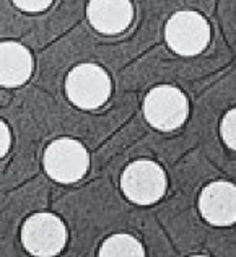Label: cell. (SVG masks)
<instances>
[{
  "mask_svg": "<svg viewBox=\"0 0 236 257\" xmlns=\"http://www.w3.org/2000/svg\"><path fill=\"white\" fill-rule=\"evenodd\" d=\"M220 134L225 144L230 147L231 150H236V107L231 111H228L223 120H221Z\"/></svg>",
  "mask_w": 236,
  "mask_h": 257,
  "instance_id": "8fae6325",
  "label": "cell"
},
{
  "mask_svg": "<svg viewBox=\"0 0 236 257\" xmlns=\"http://www.w3.org/2000/svg\"><path fill=\"white\" fill-rule=\"evenodd\" d=\"M187 114V98L183 91L171 85L155 86L144 99V116L147 122L158 131H174L184 124Z\"/></svg>",
  "mask_w": 236,
  "mask_h": 257,
  "instance_id": "7a4b0ae2",
  "label": "cell"
},
{
  "mask_svg": "<svg viewBox=\"0 0 236 257\" xmlns=\"http://www.w3.org/2000/svg\"><path fill=\"white\" fill-rule=\"evenodd\" d=\"M91 26L103 35H117L131 26L134 18L132 4L127 0H93L88 4Z\"/></svg>",
  "mask_w": 236,
  "mask_h": 257,
  "instance_id": "ba28073f",
  "label": "cell"
},
{
  "mask_svg": "<svg viewBox=\"0 0 236 257\" xmlns=\"http://www.w3.org/2000/svg\"><path fill=\"white\" fill-rule=\"evenodd\" d=\"M0 135H2V142H0V155L5 157L10 148V131L5 122L0 124Z\"/></svg>",
  "mask_w": 236,
  "mask_h": 257,
  "instance_id": "4fadbf2b",
  "label": "cell"
},
{
  "mask_svg": "<svg viewBox=\"0 0 236 257\" xmlns=\"http://www.w3.org/2000/svg\"><path fill=\"white\" fill-rule=\"evenodd\" d=\"M202 216L215 226H228L236 221V186L215 181L204 187L199 197Z\"/></svg>",
  "mask_w": 236,
  "mask_h": 257,
  "instance_id": "52a82bcc",
  "label": "cell"
},
{
  "mask_svg": "<svg viewBox=\"0 0 236 257\" xmlns=\"http://www.w3.org/2000/svg\"><path fill=\"white\" fill-rule=\"evenodd\" d=\"M121 189L134 204H153L163 197L166 191L165 171L160 165L150 160L134 161L121 176Z\"/></svg>",
  "mask_w": 236,
  "mask_h": 257,
  "instance_id": "5b68a950",
  "label": "cell"
},
{
  "mask_svg": "<svg viewBox=\"0 0 236 257\" xmlns=\"http://www.w3.org/2000/svg\"><path fill=\"white\" fill-rule=\"evenodd\" d=\"M101 257H144L145 251L140 241L131 234H112L109 236L99 249Z\"/></svg>",
  "mask_w": 236,
  "mask_h": 257,
  "instance_id": "30bf717a",
  "label": "cell"
},
{
  "mask_svg": "<svg viewBox=\"0 0 236 257\" xmlns=\"http://www.w3.org/2000/svg\"><path fill=\"white\" fill-rule=\"evenodd\" d=\"M22 242L33 255H56L67 242V228L56 215L35 213L23 223Z\"/></svg>",
  "mask_w": 236,
  "mask_h": 257,
  "instance_id": "8992f818",
  "label": "cell"
},
{
  "mask_svg": "<svg viewBox=\"0 0 236 257\" xmlns=\"http://www.w3.org/2000/svg\"><path fill=\"white\" fill-rule=\"evenodd\" d=\"M67 98L83 109L103 106L111 94V80L103 67L80 64L69 72L65 80Z\"/></svg>",
  "mask_w": 236,
  "mask_h": 257,
  "instance_id": "6da1fadb",
  "label": "cell"
},
{
  "mask_svg": "<svg viewBox=\"0 0 236 257\" xmlns=\"http://www.w3.org/2000/svg\"><path fill=\"white\" fill-rule=\"evenodd\" d=\"M0 83L15 88L28 82L33 72V57L23 44L5 41L0 46Z\"/></svg>",
  "mask_w": 236,
  "mask_h": 257,
  "instance_id": "9c48e42d",
  "label": "cell"
},
{
  "mask_svg": "<svg viewBox=\"0 0 236 257\" xmlns=\"http://www.w3.org/2000/svg\"><path fill=\"white\" fill-rule=\"evenodd\" d=\"M165 38L179 56H197L210 43V25L197 12L183 10L168 20Z\"/></svg>",
  "mask_w": 236,
  "mask_h": 257,
  "instance_id": "277c9868",
  "label": "cell"
},
{
  "mask_svg": "<svg viewBox=\"0 0 236 257\" xmlns=\"http://www.w3.org/2000/svg\"><path fill=\"white\" fill-rule=\"evenodd\" d=\"M44 170L54 181L70 184L88 171L90 157L86 148L73 139H59L44 150Z\"/></svg>",
  "mask_w": 236,
  "mask_h": 257,
  "instance_id": "3957f363",
  "label": "cell"
},
{
  "mask_svg": "<svg viewBox=\"0 0 236 257\" xmlns=\"http://www.w3.org/2000/svg\"><path fill=\"white\" fill-rule=\"evenodd\" d=\"M13 4H15V7H18V9H22L23 12H28V13L43 12L47 7L52 5L51 0H15Z\"/></svg>",
  "mask_w": 236,
  "mask_h": 257,
  "instance_id": "7c38bea8",
  "label": "cell"
}]
</instances>
